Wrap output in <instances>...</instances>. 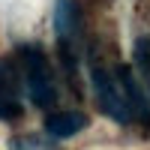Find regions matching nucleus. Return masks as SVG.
<instances>
[{
    "label": "nucleus",
    "instance_id": "6",
    "mask_svg": "<svg viewBox=\"0 0 150 150\" xmlns=\"http://www.w3.org/2000/svg\"><path fill=\"white\" fill-rule=\"evenodd\" d=\"M84 126H87V117L81 111H54V114H48V120H45V135L54 138V141H63V138L78 135Z\"/></svg>",
    "mask_w": 150,
    "mask_h": 150
},
{
    "label": "nucleus",
    "instance_id": "1",
    "mask_svg": "<svg viewBox=\"0 0 150 150\" xmlns=\"http://www.w3.org/2000/svg\"><path fill=\"white\" fill-rule=\"evenodd\" d=\"M21 81L27 90L30 102L36 108H51L57 99V84H54V72L48 57L42 54V48L36 45H24L21 48Z\"/></svg>",
    "mask_w": 150,
    "mask_h": 150
},
{
    "label": "nucleus",
    "instance_id": "2",
    "mask_svg": "<svg viewBox=\"0 0 150 150\" xmlns=\"http://www.w3.org/2000/svg\"><path fill=\"white\" fill-rule=\"evenodd\" d=\"M90 84H93V93H96L99 108H102L108 117H114L117 123H129L132 120L129 105H126V99H123V90H120L114 72H108L102 66H93L90 69Z\"/></svg>",
    "mask_w": 150,
    "mask_h": 150
},
{
    "label": "nucleus",
    "instance_id": "7",
    "mask_svg": "<svg viewBox=\"0 0 150 150\" xmlns=\"http://www.w3.org/2000/svg\"><path fill=\"white\" fill-rule=\"evenodd\" d=\"M132 57H135V69H138V75H141L144 90L150 93V39H147V36L135 42V51H132Z\"/></svg>",
    "mask_w": 150,
    "mask_h": 150
},
{
    "label": "nucleus",
    "instance_id": "8",
    "mask_svg": "<svg viewBox=\"0 0 150 150\" xmlns=\"http://www.w3.org/2000/svg\"><path fill=\"white\" fill-rule=\"evenodd\" d=\"M48 144L42 141V138H33V135H30V138H12L9 141V150H45Z\"/></svg>",
    "mask_w": 150,
    "mask_h": 150
},
{
    "label": "nucleus",
    "instance_id": "5",
    "mask_svg": "<svg viewBox=\"0 0 150 150\" xmlns=\"http://www.w3.org/2000/svg\"><path fill=\"white\" fill-rule=\"evenodd\" d=\"M117 84H120V90H123V99H126V105H129V114L132 120H138V123H150V99L147 93L141 90V84L138 78H135V72L129 66H117Z\"/></svg>",
    "mask_w": 150,
    "mask_h": 150
},
{
    "label": "nucleus",
    "instance_id": "3",
    "mask_svg": "<svg viewBox=\"0 0 150 150\" xmlns=\"http://www.w3.org/2000/svg\"><path fill=\"white\" fill-rule=\"evenodd\" d=\"M21 69L12 57H0V120L21 117Z\"/></svg>",
    "mask_w": 150,
    "mask_h": 150
},
{
    "label": "nucleus",
    "instance_id": "4",
    "mask_svg": "<svg viewBox=\"0 0 150 150\" xmlns=\"http://www.w3.org/2000/svg\"><path fill=\"white\" fill-rule=\"evenodd\" d=\"M54 27H57V36H60V48H63V63L72 66L75 63L72 42H75V36H78V6H75V0H57Z\"/></svg>",
    "mask_w": 150,
    "mask_h": 150
}]
</instances>
